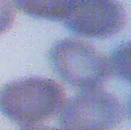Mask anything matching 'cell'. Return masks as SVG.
Listing matches in <instances>:
<instances>
[{
	"instance_id": "6da1fadb",
	"label": "cell",
	"mask_w": 131,
	"mask_h": 130,
	"mask_svg": "<svg viewBox=\"0 0 131 130\" xmlns=\"http://www.w3.org/2000/svg\"><path fill=\"white\" fill-rule=\"evenodd\" d=\"M64 91L54 81L31 77L6 83L0 90V111L20 125L33 126L56 115Z\"/></svg>"
},
{
	"instance_id": "7a4b0ae2",
	"label": "cell",
	"mask_w": 131,
	"mask_h": 130,
	"mask_svg": "<svg viewBox=\"0 0 131 130\" xmlns=\"http://www.w3.org/2000/svg\"><path fill=\"white\" fill-rule=\"evenodd\" d=\"M55 73L73 87H100L109 77L107 58L84 41L66 38L57 42L49 51Z\"/></svg>"
},
{
	"instance_id": "3957f363",
	"label": "cell",
	"mask_w": 131,
	"mask_h": 130,
	"mask_svg": "<svg viewBox=\"0 0 131 130\" xmlns=\"http://www.w3.org/2000/svg\"><path fill=\"white\" fill-rule=\"evenodd\" d=\"M60 110L58 120L64 130H113L124 117L121 103L100 87L82 90Z\"/></svg>"
},
{
	"instance_id": "277c9868",
	"label": "cell",
	"mask_w": 131,
	"mask_h": 130,
	"mask_svg": "<svg viewBox=\"0 0 131 130\" xmlns=\"http://www.w3.org/2000/svg\"><path fill=\"white\" fill-rule=\"evenodd\" d=\"M62 21L75 34L105 39L121 31L126 12L118 0H69Z\"/></svg>"
},
{
	"instance_id": "5b68a950",
	"label": "cell",
	"mask_w": 131,
	"mask_h": 130,
	"mask_svg": "<svg viewBox=\"0 0 131 130\" xmlns=\"http://www.w3.org/2000/svg\"><path fill=\"white\" fill-rule=\"evenodd\" d=\"M18 10L36 18L63 20L69 0H9Z\"/></svg>"
},
{
	"instance_id": "8992f818",
	"label": "cell",
	"mask_w": 131,
	"mask_h": 130,
	"mask_svg": "<svg viewBox=\"0 0 131 130\" xmlns=\"http://www.w3.org/2000/svg\"><path fill=\"white\" fill-rule=\"evenodd\" d=\"M108 73L110 76L129 81V44H122L107 58Z\"/></svg>"
},
{
	"instance_id": "52a82bcc",
	"label": "cell",
	"mask_w": 131,
	"mask_h": 130,
	"mask_svg": "<svg viewBox=\"0 0 131 130\" xmlns=\"http://www.w3.org/2000/svg\"><path fill=\"white\" fill-rule=\"evenodd\" d=\"M15 19L12 6L5 0H0V34L9 29Z\"/></svg>"
},
{
	"instance_id": "ba28073f",
	"label": "cell",
	"mask_w": 131,
	"mask_h": 130,
	"mask_svg": "<svg viewBox=\"0 0 131 130\" xmlns=\"http://www.w3.org/2000/svg\"><path fill=\"white\" fill-rule=\"evenodd\" d=\"M20 130H60V129L51 127V126H26L24 127L21 128Z\"/></svg>"
}]
</instances>
